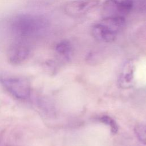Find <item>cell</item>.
<instances>
[{
  "instance_id": "8992f818",
  "label": "cell",
  "mask_w": 146,
  "mask_h": 146,
  "mask_svg": "<svg viewBox=\"0 0 146 146\" xmlns=\"http://www.w3.org/2000/svg\"><path fill=\"white\" fill-rule=\"evenodd\" d=\"M30 53V46L25 41L20 40L10 46L8 52L9 59L13 64H19L28 58Z\"/></svg>"
},
{
  "instance_id": "30bf717a",
  "label": "cell",
  "mask_w": 146,
  "mask_h": 146,
  "mask_svg": "<svg viewBox=\"0 0 146 146\" xmlns=\"http://www.w3.org/2000/svg\"><path fill=\"white\" fill-rule=\"evenodd\" d=\"M100 120L102 123L106 124V125H108L110 127L112 133L115 134L117 132L118 130V126L112 118L108 116H103L100 119Z\"/></svg>"
},
{
  "instance_id": "5b68a950",
  "label": "cell",
  "mask_w": 146,
  "mask_h": 146,
  "mask_svg": "<svg viewBox=\"0 0 146 146\" xmlns=\"http://www.w3.org/2000/svg\"><path fill=\"white\" fill-rule=\"evenodd\" d=\"M99 3L100 0H75L66 3L64 11L70 17H78L95 9Z\"/></svg>"
},
{
  "instance_id": "7a4b0ae2",
  "label": "cell",
  "mask_w": 146,
  "mask_h": 146,
  "mask_svg": "<svg viewBox=\"0 0 146 146\" xmlns=\"http://www.w3.org/2000/svg\"><path fill=\"white\" fill-rule=\"evenodd\" d=\"M124 17H103L91 29L93 37L97 40L104 42L113 41L125 26Z\"/></svg>"
},
{
  "instance_id": "6da1fadb",
  "label": "cell",
  "mask_w": 146,
  "mask_h": 146,
  "mask_svg": "<svg viewBox=\"0 0 146 146\" xmlns=\"http://www.w3.org/2000/svg\"><path fill=\"white\" fill-rule=\"evenodd\" d=\"M47 26L46 19L41 16L21 14L15 16L11 22L13 31L18 36L28 38L43 32Z\"/></svg>"
},
{
  "instance_id": "8fae6325",
  "label": "cell",
  "mask_w": 146,
  "mask_h": 146,
  "mask_svg": "<svg viewBox=\"0 0 146 146\" xmlns=\"http://www.w3.org/2000/svg\"><path fill=\"white\" fill-rule=\"evenodd\" d=\"M131 1H133V3H134V2H135V1H139V0H131Z\"/></svg>"
},
{
  "instance_id": "9c48e42d",
  "label": "cell",
  "mask_w": 146,
  "mask_h": 146,
  "mask_svg": "<svg viewBox=\"0 0 146 146\" xmlns=\"http://www.w3.org/2000/svg\"><path fill=\"white\" fill-rule=\"evenodd\" d=\"M135 133L138 140L143 144L146 145V125H139L134 128Z\"/></svg>"
},
{
  "instance_id": "277c9868",
  "label": "cell",
  "mask_w": 146,
  "mask_h": 146,
  "mask_svg": "<svg viewBox=\"0 0 146 146\" xmlns=\"http://www.w3.org/2000/svg\"><path fill=\"white\" fill-rule=\"evenodd\" d=\"M134 3L131 0H107L102 7L103 17H124L133 9Z\"/></svg>"
},
{
  "instance_id": "ba28073f",
  "label": "cell",
  "mask_w": 146,
  "mask_h": 146,
  "mask_svg": "<svg viewBox=\"0 0 146 146\" xmlns=\"http://www.w3.org/2000/svg\"><path fill=\"white\" fill-rule=\"evenodd\" d=\"M55 50L59 55L67 57L71 53L72 46L69 41L62 40L56 45Z\"/></svg>"
},
{
  "instance_id": "3957f363",
  "label": "cell",
  "mask_w": 146,
  "mask_h": 146,
  "mask_svg": "<svg viewBox=\"0 0 146 146\" xmlns=\"http://www.w3.org/2000/svg\"><path fill=\"white\" fill-rule=\"evenodd\" d=\"M0 82L3 87L13 96L19 99H26L30 95L31 87L25 79L13 75H2Z\"/></svg>"
},
{
  "instance_id": "52a82bcc",
  "label": "cell",
  "mask_w": 146,
  "mask_h": 146,
  "mask_svg": "<svg viewBox=\"0 0 146 146\" xmlns=\"http://www.w3.org/2000/svg\"><path fill=\"white\" fill-rule=\"evenodd\" d=\"M133 65L130 62H127L120 75L119 84L123 88L129 87L132 84L133 79Z\"/></svg>"
}]
</instances>
